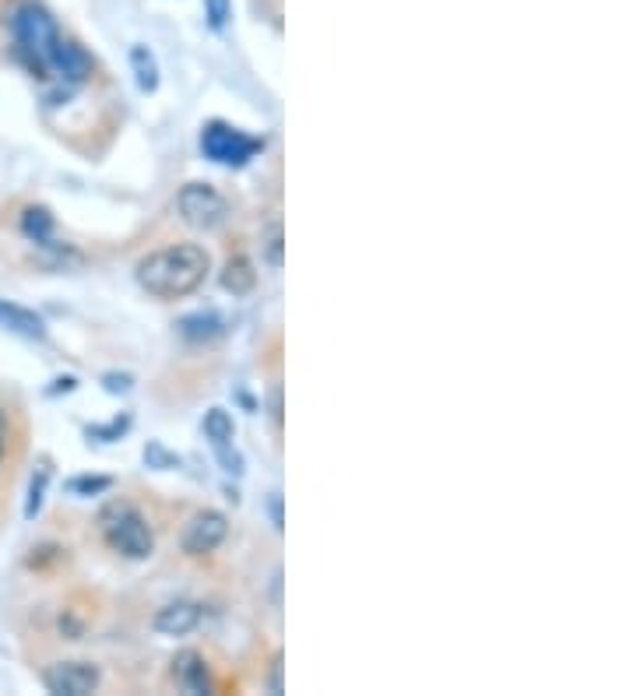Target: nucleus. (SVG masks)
Here are the masks:
<instances>
[{"label": "nucleus", "mask_w": 633, "mask_h": 696, "mask_svg": "<svg viewBox=\"0 0 633 696\" xmlns=\"http://www.w3.org/2000/svg\"><path fill=\"white\" fill-rule=\"evenodd\" d=\"M8 29L14 42V57L36 81L42 84L57 81V89L68 95L92 78L96 71L92 57L74 39L60 36L53 14L42 4H36V0H18L8 14Z\"/></svg>", "instance_id": "nucleus-1"}, {"label": "nucleus", "mask_w": 633, "mask_h": 696, "mask_svg": "<svg viewBox=\"0 0 633 696\" xmlns=\"http://www.w3.org/2000/svg\"><path fill=\"white\" fill-rule=\"evenodd\" d=\"M211 271L208 250L198 243H177L162 246L138 264V285L155 295V300H183L194 289L204 285Z\"/></svg>", "instance_id": "nucleus-2"}, {"label": "nucleus", "mask_w": 633, "mask_h": 696, "mask_svg": "<svg viewBox=\"0 0 633 696\" xmlns=\"http://www.w3.org/2000/svg\"><path fill=\"white\" fill-rule=\"evenodd\" d=\"M99 532H102L105 545H110L113 553L127 556V559H148V556H152V548H155L152 527H148V521L134 511L131 503H123V500L102 506Z\"/></svg>", "instance_id": "nucleus-3"}, {"label": "nucleus", "mask_w": 633, "mask_h": 696, "mask_svg": "<svg viewBox=\"0 0 633 696\" xmlns=\"http://www.w3.org/2000/svg\"><path fill=\"white\" fill-rule=\"evenodd\" d=\"M261 148H264V141L247 138L240 127H229L222 120L208 123L201 131V152L219 165H243V162H250L253 155H258Z\"/></svg>", "instance_id": "nucleus-4"}, {"label": "nucleus", "mask_w": 633, "mask_h": 696, "mask_svg": "<svg viewBox=\"0 0 633 696\" xmlns=\"http://www.w3.org/2000/svg\"><path fill=\"white\" fill-rule=\"evenodd\" d=\"M177 208H180V215L187 225H194V229H219L229 215V204L225 198L219 194L215 186H208V183H187L180 190V198H177Z\"/></svg>", "instance_id": "nucleus-5"}, {"label": "nucleus", "mask_w": 633, "mask_h": 696, "mask_svg": "<svg viewBox=\"0 0 633 696\" xmlns=\"http://www.w3.org/2000/svg\"><path fill=\"white\" fill-rule=\"evenodd\" d=\"M229 535V521L219 511H201L187 521L183 535H180V548L187 556H208L222 545V538Z\"/></svg>", "instance_id": "nucleus-6"}, {"label": "nucleus", "mask_w": 633, "mask_h": 696, "mask_svg": "<svg viewBox=\"0 0 633 696\" xmlns=\"http://www.w3.org/2000/svg\"><path fill=\"white\" fill-rule=\"evenodd\" d=\"M99 668L92 662H60L42 672V683L57 696H89L99 689Z\"/></svg>", "instance_id": "nucleus-7"}, {"label": "nucleus", "mask_w": 633, "mask_h": 696, "mask_svg": "<svg viewBox=\"0 0 633 696\" xmlns=\"http://www.w3.org/2000/svg\"><path fill=\"white\" fill-rule=\"evenodd\" d=\"M173 679L183 693H211V675L198 650H180L173 662Z\"/></svg>", "instance_id": "nucleus-8"}, {"label": "nucleus", "mask_w": 633, "mask_h": 696, "mask_svg": "<svg viewBox=\"0 0 633 696\" xmlns=\"http://www.w3.org/2000/svg\"><path fill=\"white\" fill-rule=\"evenodd\" d=\"M198 623H201V608L190 602H177V605H165L152 626L165 633V637H183V633H190Z\"/></svg>", "instance_id": "nucleus-9"}, {"label": "nucleus", "mask_w": 633, "mask_h": 696, "mask_svg": "<svg viewBox=\"0 0 633 696\" xmlns=\"http://www.w3.org/2000/svg\"><path fill=\"white\" fill-rule=\"evenodd\" d=\"M0 327H8V331H14L21 337H36V342H42V337H47V327H42V321H39L32 310L14 306L8 300H0Z\"/></svg>", "instance_id": "nucleus-10"}, {"label": "nucleus", "mask_w": 633, "mask_h": 696, "mask_svg": "<svg viewBox=\"0 0 633 696\" xmlns=\"http://www.w3.org/2000/svg\"><path fill=\"white\" fill-rule=\"evenodd\" d=\"M253 285H258V271H253V264L243 258V253L229 258L225 261V271H222V289L232 292V295H247Z\"/></svg>", "instance_id": "nucleus-11"}, {"label": "nucleus", "mask_w": 633, "mask_h": 696, "mask_svg": "<svg viewBox=\"0 0 633 696\" xmlns=\"http://www.w3.org/2000/svg\"><path fill=\"white\" fill-rule=\"evenodd\" d=\"M180 331L187 342H215V337L225 334V324L215 313H190L180 321Z\"/></svg>", "instance_id": "nucleus-12"}, {"label": "nucleus", "mask_w": 633, "mask_h": 696, "mask_svg": "<svg viewBox=\"0 0 633 696\" xmlns=\"http://www.w3.org/2000/svg\"><path fill=\"white\" fill-rule=\"evenodd\" d=\"M232 433H237V426H232V415L225 408H211L204 415V436L211 440V447H229Z\"/></svg>", "instance_id": "nucleus-13"}, {"label": "nucleus", "mask_w": 633, "mask_h": 696, "mask_svg": "<svg viewBox=\"0 0 633 696\" xmlns=\"http://www.w3.org/2000/svg\"><path fill=\"white\" fill-rule=\"evenodd\" d=\"M21 232H26L29 240L36 243H50L53 236V215L47 208H26V215H21Z\"/></svg>", "instance_id": "nucleus-14"}, {"label": "nucleus", "mask_w": 633, "mask_h": 696, "mask_svg": "<svg viewBox=\"0 0 633 696\" xmlns=\"http://www.w3.org/2000/svg\"><path fill=\"white\" fill-rule=\"evenodd\" d=\"M131 63H134V71H138V84H141V92H155V89H159V68H155V57L148 53L144 47H134V50H131Z\"/></svg>", "instance_id": "nucleus-15"}, {"label": "nucleus", "mask_w": 633, "mask_h": 696, "mask_svg": "<svg viewBox=\"0 0 633 696\" xmlns=\"http://www.w3.org/2000/svg\"><path fill=\"white\" fill-rule=\"evenodd\" d=\"M264 261L271 268H282V222L279 219L268 222L264 229Z\"/></svg>", "instance_id": "nucleus-16"}, {"label": "nucleus", "mask_w": 633, "mask_h": 696, "mask_svg": "<svg viewBox=\"0 0 633 696\" xmlns=\"http://www.w3.org/2000/svg\"><path fill=\"white\" fill-rule=\"evenodd\" d=\"M42 485H47V472H39V482L32 478V490H29V506H26V517H36L39 506H42Z\"/></svg>", "instance_id": "nucleus-17"}, {"label": "nucleus", "mask_w": 633, "mask_h": 696, "mask_svg": "<svg viewBox=\"0 0 633 696\" xmlns=\"http://www.w3.org/2000/svg\"><path fill=\"white\" fill-rule=\"evenodd\" d=\"M110 490V478H74L71 482V493H102Z\"/></svg>", "instance_id": "nucleus-18"}, {"label": "nucleus", "mask_w": 633, "mask_h": 696, "mask_svg": "<svg viewBox=\"0 0 633 696\" xmlns=\"http://www.w3.org/2000/svg\"><path fill=\"white\" fill-rule=\"evenodd\" d=\"M208 18H211V29H222V21L229 18L225 0H208Z\"/></svg>", "instance_id": "nucleus-19"}, {"label": "nucleus", "mask_w": 633, "mask_h": 696, "mask_svg": "<svg viewBox=\"0 0 633 696\" xmlns=\"http://www.w3.org/2000/svg\"><path fill=\"white\" fill-rule=\"evenodd\" d=\"M144 461H159V464H165V468H177V464H180L173 454H165V451L159 447V443H152V447L144 451Z\"/></svg>", "instance_id": "nucleus-20"}, {"label": "nucleus", "mask_w": 633, "mask_h": 696, "mask_svg": "<svg viewBox=\"0 0 633 696\" xmlns=\"http://www.w3.org/2000/svg\"><path fill=\"white\" fill-rule=\"evenodd\" d=\"M268 689H271V693H282V654H274V658H271Z\"/></svg>", "instance_id": "nucleus-21"}, {"label": "nucleus", "mask_w": 633, "mask_h": 696, "mask_svg": "<svg viewBox=\"0 0 633 696\" xmlns=\"http://www.w3.org/2000/svg\"><path fill=\"white\" fill-rule=\"evenodd\" d=\"M8 457V418H4V412H0V461Z\"/></svg>", "instance_id": "nucleus-22"}]
</instances>
